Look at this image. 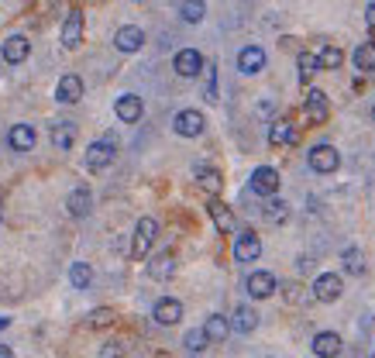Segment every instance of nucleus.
Here are the masks:
<instances>
[{
    "mask_svg": "<svg viewBox=\"0 0 375 358\" xmlns=\"http://www.w3.org/2000/svg\"><path fill=\"white\" fill-rule=\"evenodd\" d=\"M155 238H159V221H155V217H141V221L134 224V241H131L134 262H141V258L148 255V248L155 245Z\"/></svg>",
    "mask_w": 375,
    "mask_h": 358,
    "instance_id": "obj_1",
    "label": "nucleus"
},
{
    "mask_svg": "<svg viewBox=\"0 0 375 358\" xmlns=\"http://www.w3.org/2000/svg\"><path fill=\"white\" fill-rule=\"evenodd\" d=\"M114 149H117V142H114V138H100V142H93V145L86 149V169H90V173L107 169L110 162H114Z\"/></svg>",
    "mask_w": 375,
    "mask_h": 358,
    "instance_id": "obj_2",
    "label": "nucleus"
},
{
    "mask_svg": "<svg viewBox=\"0 0 375 358\" xmlns=\"http://www.w3.org/2000/svg\"><path fill=\"white\" fill-rule=\"evenodd\" d=\"M306 162H310V169L314 173H334L338 166H341V152L334 149V145H314L310 149V155H306Z\"/></svg>",
    "mask_w": 375,
    "mask_h": 358,
    "instance_id": "obj_3",
    "label": "nucleus"
},
{
    "mask_svg": "<svg viewBox=\"0 0 375 358\" xmlns=\"http://www.w3.org/2000/svg\"><path fill=\"white\" fill-rule=\"evenodd\" d=\"M341 293H345V286H341L338 272H321L314 279V300L317 304H334V300H341Z\"/></svg>",
    "mask_w": 375,
    "mask_h": 358,
    "instance_id": "obj_4",
    "label": "nucleus"
},
{
    "mask_svg": "<svg viewBox=\"0 0 375 358\" xmlns=\"http://www.w3.org/2000/svg\"><path fill=\"white\" fill-rule=\"evenodd\" d=\"M172 128H176L179 138H200L203 128H207V121H203L200 110H179V114L172 117Z\"/></svg>",
    "mask_w": 375,
    "mask_h": 358,
    "instance_id": "obj_5",
    "label": "nucleus"
},
{
    "mask_svg": "<svg viewBox=\"0 0 375 358\" xmlns=\"http://www.w3.org/2000/svg\"><path fill=\"white\" fill-rule=\"evenodd\" d=\"M258 255H262V238L255 231H238V238H234V258L238 262H258Z\"/></svg>",
    "mask_w": 375,
    "mask_h": 358,
    "instance_id": "obj_6",
    "label": "nucleus"
},
{
    "mask_svg": "<svg viewBox=\"0 0 375 358\" xmlns=\"http://www.w3.org/2000/svg\"><path fill=\"white\" fill-rule=\"evenodd\" d=\"M303 110H306V117H310L314 125H323V121L331 117L327 93H323V90H317V86H310V90H306V100H303Z\"/></svg>",
    "mask_w": 375,
    "mask_h": 358,
    "instance_id": "obj_7",
    "label": "nucleus"
},
{
    "mask_svg": "<svg viewBox=\"0 0 375 358\" xmlns=\"http://www.w3.org/2000/svg\"><path fill=\"white\" fill-rule=\"evenodd\" d=\"M279 173L272 169V166H258L255 173H251V193H258V197H275L279 193Z\"/></svg>",
    "mask_w": 375,
    "mask_h": 358,
    "instance_id": "obj_8",
    "label": "nucleus"
},
{
    "mask_svg": "<svg viewBox=\"0 0 375 358\" xmlns=\"http://www.w3.org/2000/svg\"><path fill=\"white\" fill-rule=\"evenodd\" d=\"M244 289H248V296H251V300H268L279 286H275V276H272V272L258 269V272H251V276L244 279Z\"/></svg>",
    "mask_w": 375,
    "mask_h": 358,
    "instance_id": "obj_9",
    "label": "nucleus"
},
{
    "mask_svg": "<svg viewBox=\"0 0 375 358\" xmlns=\"http://www.w3.org/2000/svg\"><path fill=\"white\" fill-rule=\"evenodd\" d=\"M172 69H176L179 76H186V79L200 76V73H203V55H200L196 49H179L176 52V59H172Z\"/></svg>",
    "mask_w": 375,
    "mask_h": 358,
    "instance_id": "obj_10",
    "label": "nucleus"
},
{
    "mask_svg": "<svg viewBox=\"0 0 375 358\" xmlns=\"http://www.w3.org/2000/svg\"><path fill=\"white\" fill-rule=\"evenodd\" d=\"M152 317H155V324H162V328H172V324L183 321V304L176 296H162L159 304H155V310H152Z\"/></svg>",
    "mask_w": 375,
    "mask_h": 358,
    "instance_id": "obj_11",
    "label": "nucleus"
},
{
    "mask_svg": "<svg viewBox=\"0 0 375 358\" xmlns=\"http://www.w3.org/2000/svg\"><path fill=\"white\" fill-rule=\"evenodd\" d=\"M80 42H83V11H69L66 14V21H62V49H80Z\"/></svg>",
    "mask_w": 375,
    "mask_h": 358,
    "instance_id": "obj_12",
    "label": "nucleus"
},
{
    "mask_svg": "<svg viewBox=\"0 0 375 358\" xmlns=\"http://www.w3.org/2000/svg\"><path fill=\"white\" fill-rule=\"evenodd\" d=\"M145 45V31L138 25H124L117 28V35H114V49L124 52V55H131V52H138Z\"/></svg>",
    "mask_w": 375,
    "mask_h": 358,
    "instance_id": "obj_13",
    "label": "nucleus"
},
{
    "mask_svg": "<svg viewBox=\"0 0 375 358\" xmlns=\"http://www.w3.org/2000/svg\"><path fill=\"white\" fill-rule=\"evenodd\" d=\"M238 69H242L244 76L262 73V69H266V49H262V45H244V49L238 52Z\"/></svg>",
    "mask_w": 375,
    "mask_h": 358,
    "instance_id": "obj_14",
    "label": "nucleus"
},
{
    "mask_svg": "<svg viewBox=\"0 0 375 358\" xmlns=\"http://www.w3.org/2000/svg\"><path fill=\"white\" fill-rule=\"evenodd\" d=\"M207 210H210V221H214V228L220 231V234H234V228H238V221H234V210L224 204V200H210L207 204Z\"/></svg>",
    "mask_w": 375,
    "mask_h": 358,
    "instance_id": "obj_15",
    "label": "nucleus"
},
{
    "mask_svg": "<svg viewBox=\"0 0 375 358\" xmlns=\"http://www.w3.org/2000/svg\"><path fill=\"white\" fill-rule=\"evenodd\" d=\"M296 142V128L290 117H275L272 125H268V145L272 149H286V145H293Z\"/></svg>",
    "mask_w": 375,
    "mask_h": 358,
    "instance_id": "obj_16",
    "label": "nucleus"
},
{
    "mask_svg": "<svg viewBox=\"0 0 375 358\" xmlns=\"http://www.w3.org/2000/svg\"><path fill=\"white\" fill-rule=\"evenodd\" d=\"M80 97H83V79L76 73H66L55 83V100L59 103H80Z\"/></svg>",
    "mask_w": 375,
    "mask_h": 358,
    "instance_id": "obj_17",
    "label": "nucleus"
},
{
    "mask_svg": "<svg viewBox=\"0 0 375 358\" xmlns=\"http://www.w3.org/2000/svg\"><path fill=\"white\" fill-rule=\"evenodd\" d=\"M28 55H31V42H28L25 35H11V38H4V62L21 66Z\"/></svg>",
    "mask_w": 375,
    "mask_h": 358,
    "instance_id": "obj_18",
    "label": "nucleus"
},
{
    "mask_svg": "<svg viewBox=\"0 0 375 358\" xmlns=\"http://www.w3.org/2000/svg\"><path fill=\"white\" fill-rule=\"evenodd\" d=\"M141 110H145V103H141V97H134V93H124V97H117V103H114V114H117L124 125L141 121Z\"/></svg>",
    "mask_w": 375,
    "mask_h": 358,
    "instance_id": "obj_19",
    "label": "nucleus"
},
{
    "mask_svg": "<svg viewBox=\"0 0 375 358\" xmlns=\"http://www.w3.org/2000/svg\"><path fill=\"white\" fill-rule=\"evenodd\" d=\"M148 276L155 282H169L176 276V255L172 252H159V255L148 262Z\"/></svg>",
    "mask_w": 375,
    "mask_h": 358,
    "instance_id": "obj_20",
    "label": "nucleus"
},
{
    "mask_svg": "<svg viewBox=\"0 0 375 358\" xmlns=\"http://www.w3.org/2000/svg\"><path fill=\"white\" fill-rule=\"evenodd\" d=\"M193 176H196V186H200L203 193H210V197H217V193L224 190V176L217 173L214 166H196Z\"/></svg>",
    "mask_w": 375,
    "mask_h": 358,
    "instance_id": "obj_21",
    "label": "nucleus"
},
{
    "mask_svg": "<svg viewBox=\"0 0 375 358\" xmlns=\"http://www.w3.org/2000/svg\"><path fill=\"white\" fill-rule=\"evenodd\" d=\"M52 145H55V152H69V149L76 145V125H73V121H55Z\"/></svg>",
    "mask_w": 375,
    "mask_h": 358,
    "instance_id": "obj_22",
    "label": "nucleus"
},
{
    "mask_svg": "<svg viewBox=\"0 0 375 358\" xmlns=\"http://www.w3.org/2000/svg\"><path fill=\"white\" fill-rule=\"evenodd\" d=\"M7 145L14 152H31L35 149V128L31 125H14V128L7 131Z\"/></svg>",
    "mask_w": 375,
    "mask_h": 358,
    "instance_id": "obj_23",
    "label": "nucleus"
},
{
    "mask_svg": "<svg viewBox=\"0 0 375 358\" xmlns=\"http://www.w3.org/2000/svg\"><path fill=\"white\" fill-rule=\"evenodd\" d=\"M314 355H321V358H334V355H341V337L334 331H321V334H314Z\"/></svg>",
    "mask_w": 375,
    "mask_h": 358,
    "instance_id": "obj_24",
    "label": "nucleus"
},
{
    "mask_svg": "<svg viewBox=\"0 0 375 358\" xmlns=\"http://www.w3.org/2000/svg\"><path fill=\"white\" fill-rule=\"evenodd\" d=\"M255 328H258V313L248 307V304L234 307V317H231V331H238V334H251Z\"/></svg>",
    "mask_w": 375,
    "mask_h": 358,
    "instance_id": "obj_25",
    "label": "nucleus"
},
{
    "mask_svg": "<svg viewBox=\"0 0 375 358\" xmlns=\"http://www.w3.org/2000/svg\"><path fill=\"white\" fill-rule=\"evenodd\" d=\"M66 207H69V214H73V217H86V214H90V207H93V197H90V190H86V186H76V190L69 193Z\"/></svg>",
    "mask_w": 375,
    "mask_h": 358,
    "instance_id": "obj_26",
    "label": "nucleus"
},
{
    "mask_svg": "<svg viewBox=\"0 0 375 358\" xmlns=\"http://www.w3.org/2000/svg\"><path fill=\"white\" fill-rule=\"evenodd\" d=\"M262 217H266L268 224H286L290 221V204L279 200V197H268L266 207H262Z\"/></svg>",
    "mask_w": 375,
    "mask_h": 358,
    "instance_id": "obj_27",
    "label": "nucleus"
},
{
    "mask_svg": "<svg viewBox=\"0 0 375 358\" xmlns=\"http://www.w3.org/2000/svg\"><path fill=\"white\" fill-rule=\"evenodd\" d=\"M203 331H207L210 341H224V337L231 334V321H227L224 313H210V317L203 321Z\"/></svg>",
    "mask_w": 375,
    "mask_h": 358,
    "instance_id": "obj_28",
    "label": "nucleus"
},
{
    "mask_svg": "<svg viewBox=\"0 0 375 358\" xmlns=\"http://www.w3.org/2000/svg\"><path fill=\"white\" fill-rule=\"evenodd\" d=\"M296 69H299V83L306 86V83L314 79V73L321 69V59H317L314 52H299V55H296Z\"/></svg>",
    "mask_w": 375,
    "mask_h": 358,
    "instance_id": "obj_29",
    "label": "nucleus"
},
{
    "mask_svg": "<svg viewBox=\"0 0 375 358\" xmlns=\"http://www.w3.org/2000/svg\"><path fill=\"white\" fill-rule=\"evenodd\" d=\"M355 69L358 73H375V42H362L355 49Z\"/></svg>",
    "mask_w": 375,
    "mask_h": 358,
    "instance_id": "obj_30",
    "label": "nucleus"
},
{
    "mask_svg": "<svg viewBox=\"0 0 375 358\" xmlns=\"http://www.w3.org/2000/svg\"><path fill=\"white\" fill-rule=\"evenodd\" d=\"M341 262H345V272H348V276H365V255H362V248L348 245V248L341 252Z\"/></svg>",
    "mask_w": 375,
    "mask_h": 358,
    "instance_id": "obj_31",
    "label": "nucleus"
},
{
    "mask_svg": "<svg viewBox=\"0 0 375 358\" xmlns=\"http://www.w3.org/2000/svg\"><path fill=\"white\" fill-rule=\"evenodd\" d=\"M114 321H117V313L110 307H97L90 310V317H86V324L93 328V331H104V328H114Z\"/></svg>",
    "mask_w": 375,
    "mask_h": 358,
    "instance_id": "obj_32",
    "label": "nucleus"
},
{
    "mask_svg": "<svg viewBox=\"0 0 375 358\" xmlns=\"http://www.w3.org/2000/svg\"><path fill=\"white\" fill-rule=\"evenodd\" d=\"M69 282H73L76 289H90V282H93V269H90V262H73V269H69Z\"/></svg>",
    "mask_w": 375,
    "mask_h": 358,
    "instance_id": "obj_33",
    "label": "nucleus"
},
{
    "mask_svg": "<svg viewBox=\"0 0 375 358\" xmlns=\"http://www.w3.org/2000/svg\"><path fill=\"white\" fill-rule=\"evenodd\" d=\"M179 14H183V21H186V25H200V21H203V14H207V4H203V0H183Z\"/></svg>",
    "mask_w": 375,
    "mask_h": 358,
    "instance_id": "obj_34",
    "label": "nucleus"
},
{
    "mask_svg": "<svg viewBox=\"0 0 375 358\" xmlns=\"http://www.w3.org/2000/svg\"><path fill=\"white\" fill-rule=\"evenodd\" d=\"M317 59H321V69H341L345 52L338 49V45H323V49L317 52Z\"/></svg>",
    "mask_w": 375,
    "mask_h": 358,
    "instance_id": "obj_35",
    "label": "nucleus"
},
{
    "mask_svg": "<svg viewBox=\"0 0 375 358\" xmlns=\"http://www.w3.org/2000/svg\"><path fill=\"white\" fill-rule=\"evenodd\" d=\"M183 345H186L189 352H203V348L210 345V337H207V331H203V328H193V331H186Z\"/></svg>",
    "mask_w": 375,
    "mask_h": 358,
    "instance_id": "obj_36",
    "label": "nucleus"
},
{
    "mask_svg": "<svg viewBox=\"0 0 375 358\" xmlns=\"http://www.w3.org/2000/svg\"><path fill=\"white\" fill-rule=\"evenodd\" d=\"M207 100H217V66H207Z\"/></svg>",
    "mask_w": 375,
    "mask_h": 358,
    "instance_id": "obj_37",
    "label": "nucleus"
},
{
    "mask_svg": "<svg viewBox=\"0 0 375 358\" xmlns=\"http://www.w3.org/2000/svg\"><path fill=\"white\" fill-rule=\"evenodd\" d=\"M100 358H124V348H121V345H104Z\"/></svg>",
    "mask_w": 375,
    "mask_h": 358,
    "instance_id": "obj_38",
    "label": "nucleus"
},
{
    "mask_svg": "<svg viewBox=\"0 0 375 358\" xmlns=\"http://www.w3.org/2000/svg\"><path fill=\"white\" fill-rule=\"evenodd\" d=\"M286 300H290V304H299V300H303V293H299V286H296V282L286 286Z\"/></svg>",
    "mask_w": 375,
    "mask_h": 358,
    "instance_id": "obj_39",
    "label": "nucleus"
},
{
    "mask_svg": "<svg viewBox=\"0 0 375 358\" xmlns=\"http://www.w3.org/2000/svg\"><path fill=\"white\" fill-rule=\"evenodd\" d=\"M365 21L375 28V4H369V11H365Z\"/></svg>",
    "mask_w": 375,
    "mask_h": 358,
    "instance_id": "obj_40",
    "label": "nucleus"
},
{
    "mask_svg": "<svg viewBox=\"0 0 375 358\" xmlns=\"http://www.w3.org/2000/svg\"><path fill=\"white\" fill-rule=\"evenodd\" d=\"M0 358H14V355H11V348H7V345H0Z\"/></svg>",
    "mask_w": 375,
    "mask_h": 358,
    "instance_id": "obj_41",
    "label": "nucleus"
},
{
    "mask_svg": "<svg viewBox=\"0 0 375 358\" xmlns=\"http://www.w3.org/2000/svg\"><path fill=\"white\" fill-rule=\"evenodd\" d=\"M11 328V317H0V331H7Z\"/></svg>",
    "mask_w": 375,
    "mask_h": 358,
    "instance_id": "obj_42",
    "label": "nucleus"
},
{
    "mask_svg": "<svg viewBox=\"0 0 375 358\" xmlns=\"http://www.w3.org/2000/svg\"><path fill=\"white\" fill-rule=\"evenodd\" d=\"M0 200H4V190H0Z\"/></svg>",
    "mask_w": 375,
    "mask_h": 358,
    "instance_id": "obj_43",
    "label": "nucleus"
},
{
    "mask_svg": "<svg viewBox=\"0 0 375 358\" xmlns=\"http://www.w3.org/2000/svg\"><path fill=\"white\" fill-rule=\"evenodd\" d=\"M372 117H375V107H372Z\"/></svg>",
    "mask_w": 375,
    "mask_h": 358,
    "instance_id": "obj_44",
    "label": "nucleus"
},
{
    "mask_svg": "<svg viewBox=\"0 0 375 358\" xmlns=\"http://www.w3.org/2000/svg\"><path fill=\"white\" fill-rule=\"evenodd\" d=\"M0 214H4V207H0Z\"/></svg>",
    "mask_w": 375,
    "mask_h": 358,
    "instance_id": "obj_45",
    "label": "nucleus"
}]
</instances>
